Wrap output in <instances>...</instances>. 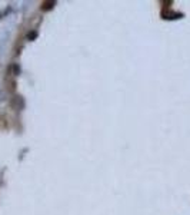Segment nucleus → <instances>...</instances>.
Masks as SVG:
<instances>
[{
  "label": "nucleus",
  "instance_id": "nucleus-3",
  "mask_svg": "<svg viewBox=\"0 0 190 215\" xmlns=\"http://www.w3.org/2000/svg\"><path fill=\"white\" fill-rule=\"evenodd\" d=\"M36 36H37V32H32V33L27 35V39H29V40H33V39H36Z\"/></svg>",
  "mask_w": 190,
  "mask_h": 215
},
{
  "label": "nucleus",
  "instance_id": "nucleus-2",
  "mask_svg": "<svg viewBox=\"0 0 190 215\" xmlns=\"http://www.w3.org/2000/svg\"><path fill=\"white\" fill-rule=\"evenodd\" d=\"M13 73H15V75H20V66H19L17 63L13 65Z\"/></svg>",
  "mask_w": 190,
  "mask_h": 215
},
{
  "label": "nucleus",
  "instance_id": "nucleus-1",
  "mask_svg": "<svg viewBox=\"0 0 190 215\" xmlns=\"http://www.w3.org/2000/svg\"><path fill=\"white\" fill-rule=\"evenodd\" d=\"M54 6V2H47V3H43V10H49Z\"/></svg>",
  "mask_w": 190,
  "mask_h": 215
}]
</instances>
